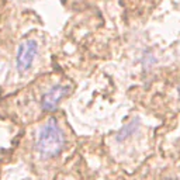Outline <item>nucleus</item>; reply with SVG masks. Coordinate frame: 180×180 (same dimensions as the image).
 <instances>
[{
  "instance_id": "nucleus-1",
  "label": "nucleus",
  "mask_w": 180,
  "mask_h": 180,
  "mask_svg": "<svg viewBox=\"0 0 180 180\" xmlns=\"http://www.w3.org/2000/svg\"><path fill=\"white\" fill-rule=\"evenodd\" d=\"M65 146V132L55 118H49L37 134L35 148L42 159L58 156Z\"/></svg>"
},
{
  "instance_id": "nucleus-2",
  "label": "nucleus",
  "mask_w": 180,
  "mask_h": 180,
  "mask_svg": "<svg viewBox=\"0 0 180 180\" xmlns=\"http://www.w3.org/2000/svg\"><path fill=\"white\" fill-rule=\"evenodd\" d=\"M38 55V42L34 38H28L23 41L19 46L17 56H16V65L20 73H25L32 66L34 60Z\"/></svg>"
},
{
  "instance_id": "nucleus-3",
  "label": "nucleus",
  "mask_w": 180,
  "mask_h": 180,
  "mask_svg": "<svg viewBox=\"0 0 180 180\" xmlns=\"http://www.w3.org/2000/svg\"><path fill=\"white\" fill-rule=\"evenodd\" d=\"M69 90H70V87L65 83L54 84V86L46 93H44V96H42V99H41L42 110L44 111L56 110V107L59 106V103L69 94Z\"/></svg>"
},
{
  "instance_id": "nucleus-4",
  "label": "nucleus",
  "mask_w": 180,
  "mask_h": 180,
  "mask_svg": "<svg viewBox=\"0 0 180 180\" xmlns=\"http://www.w3.org/2000/svg\"><path fill=\"white\" fill-rule=\"evenodd\" d=\"M137 127H138V124H137L135 121L127 124L125 125V128H122V131H121L120 135H118V141H122V139H127L128 137H131V135L134 134V131L137 129Z\"/></svg>"
},
{
  "instance_id": "nucleus-5",
  "label": "nucleus",
  "mask_w": 180,
  "mask_h": 180,
  "mask_svg": "<svg viewBox=\"0 0 180 180\" xmlns=\"http://www.w3.org/2000/svg\"><path fill=\"white\" fill-rule=\"evenodd\" d=\"M165 180H180L179 176H169V177H166Z\"/></svg>"
},
{
  "instance_id": "nucleus-6",
  "label": "nucleus",
  "mask_w": 180,
  "mask_h": 180,
  "mask_svg": "<svg viewBox=\"0 0 180 180\" xmlns=\"http://www.w3.org/2000/svg\"><path fill=\"white\" fill-rule=\"evenodd\" d=\"M177 93H179V99H180V83H179V87H177Z\"/></svg>"
}]
</instances>
